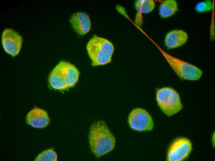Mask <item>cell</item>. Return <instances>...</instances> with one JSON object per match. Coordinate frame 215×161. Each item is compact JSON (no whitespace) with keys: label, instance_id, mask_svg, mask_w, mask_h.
Listing matches in <instances>:
<instances>
[{"label":"cell","instance_id":"6da1fadb","mask_svg":"<svg viewBox=\"0 0 215 161\" xmlns=\"http://www.w3.org/2000/svg\"><path fill=\"white\" fill-rule=\"evenodd\" d=\"M88 137L91 150L97 158L108 153L115 147V138L103 121L92 124Z\"/></svg>","mask_w":215,"mask_h":161},{"label":"cell","instance_id":"7a4b0ae2","mask_svg":"<svg viewBox=\"0 0 215 161\" xmlns=\"http://www.w3.org/2000/svg\"><path fill=\"white\" fill-rule=\"evenodd\" d=\"M79 72L76 67L71 63L61 61L54 67L48 78L51 87L60 90L73 86L78 82Z\"/></svg>","mask_w":215,"mask_h":161},{"label":"cell","instance_id":"3957f363","mask_svg":"<svg viewBox=\"0 0 215 161\" xmlns=\"http://www.w3.org/2000/svg\"><path fill=\"white\" fill-rule=\"evenodd\" d=\"M86 49L93 66L104 65L110 63L114 50L108 40L94 35L88 42Z\"/></svg>","mask_w":215,"mask_h":161},{"label":"cell","instance_id":"277c9868","mask_svg":"<svg viewBox=\"0 0 215 161\" xmlns=\"http://www.w3.org/2000/svg\"><path fill=\"white\" fill-rule=\"evenodd\" d=\"M177 76L182 80L196 81L201 77L203 71L196 66L168 54L155 44Z\"/></svg>","mask_w":215,"mask_h":161},{"label":"cell","instance_id":"5b68a950","mask_svg":"<svg viewBox=\"0 0 215 161\" xmlns=\"http://www.w3.org/2000/svg\"><path fill=\"white\" fill-rule=\"evenodd\" d=\"M156 99L161 110L170 116L178 112L183 108L180 96L173 88L163 87L157 90Z\"/></svg>","mask_w":215,"mask_h":161},{"label":"cell","instance_id":"8992f818","mask_svg":"<svg viewBox=\"0 0 215 161\" xmlns=\"http://www.w3.org/2000/svg\"><path fill=\"white\" fill-rule=\"evenodd\" d=\"M128 123L130 128L137 131H150L154 126L150 115L145 110L141 108H136L130 112Z\"/></svg>","mask_w":215,"mask_h":161},{"label":"cell","instance_id":"52a82bcc","mask_svg":"<svg viewBox=\"0 0 215 161\" xmlns=\"http://www.w3.org/2000/svg\"><path fill=\"white\" fill-rule=\"evenodd\" d=\"M1 41L6 53L13 57L19 54L22 47L23 38L15 31L11 28L5 29L2 33Z\"/></svg>","mask_w":215,"mask_h":161},{"label":"cell","instance_id":"ba28073f","mask_svg":"<svg viewBox=\"0 0 215 161\" xmlns=\"http://www.w3.org/2000/svg\"><path fill=\"white\" fill-rule=\"evenodd\" d=\"M192 149L190 141L184 137L178 138L171 144L168 150L167 159L170 161H180L189 155Z\"/></svg>","mask_w":215,"mask_h":161},{"label":"cell","instance_id":"9c48e42d","mask_svg":"<svg viewBox=\"0 0 215 161\" xmlns=\"http://www.w3.org/2000/svg\"><path fill=\"white\" fill-rule=\"evenodd\" d=\"M69 20L74 30L80 35L85 34L90 29V19L85 13L77 12L71 15Z\"/></svg>","mask_w":215,"mask_h":161},{"label":"cell","instance_id":"30bf717a","mask_svg":"<svg viewBox=\"0 0 215 161\" xmlns=\"http://www.w3.org/2000/svg\"><path fill=\"white\" fill-rule=\"evenodd\" d=\"M26 121L28 124L33 127L42 128L48 125L50 119L46 111L35 107L28 113L26 116Z\"/></svg>","mask_w":215,"mask_h":161},{"label":"cell","instance_id":"8fae6325","mask_svg":"<svg viewBox=\"0 0 215 161\" xmlns=\"http://www.w3.org/2000/svg\"><path fill=\"white\" fill-rule=\"evenodd\" d=\"M188 39V35L185 31L176 29L172 30L167 34L165 38L164 44L168 49H173L183 46Z\"/></svg>","mask_w":215,"mask_h":161},{"label":"cell","instance_id":"7c38bea8","mask_svg":"<svg viewBox=\"0 0 215 161\" xmlns=\"http://www.w3.org/2000/svg\"><path fill=\"white\" fill-rule=\"evenodd\" d=\"M178 9V4L176 1L165 0L160 5L159 13L161 17L166 18L172 16Z\"/></svg>","mask_w":215,"mask_h":161},{"label":"cell","instance_id":"4fadbf2b","mask_svg":"<svg viewBox=\"0 0 215 161\" xmlns=\"http://www.w3.org/2000/svg\"><path fill=\"white\" fill-rule=\"evenodd\" d=\"M135 7L140 13L146 14L154 9L155 3L153 0H138L135 2Z\"/></svg>","mask_w":215,"mask_h":161},{"label":"cell","instance_id":"5bb4252c","mask_svg":"<svg viewBox=\"0 0 215 161\" xmlns=\"http://www.w3.org/2000/svg\"><path fill=\"white\" fill-rule=\"evenodd\" d=\"M57 156L53 148L45 150L39 154L35 159L37 161H56Z\"/></svg>","mask_w":215,"mask_h":161},{"label":"cell","instance_id":"9a60e30c","mask_svg":"<svg viewBox=\"0 0 215 161\" xmlns=\"http://www.w3.org/2000/svg\"><path fill=\"white\" fill-rule=\"evenodd\" d=\"M213 8V2L210 0H207L197 3L195 7V10L198 13H203L210 11Z\"/></svg>","mask_w":215,"mask_h":161}]
</instances>
